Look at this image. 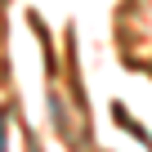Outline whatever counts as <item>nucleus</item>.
Masks as SVG:
<instances>
[{"instance_id":"f257e3e1","label":"nucleus","mask_w":152,"mask_h":152,"mask_svg":"<svg viewBox=\"0 0 152 152\" xmlns=\"http://www.w3.org/2000/svg\"><path fill=\"white\" fill-rule=\"evenodd\" d=\"M5 139H9V121L0 116V152H5Z\"/></svg>"}]
</instances>
